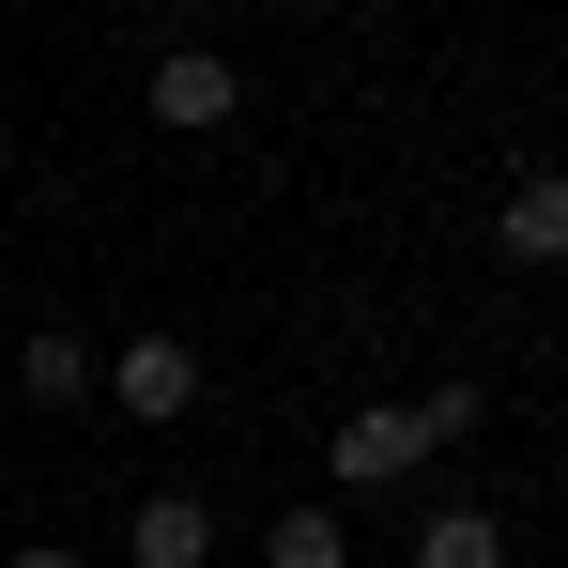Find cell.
<instances>
[{
	"label": "cell",
	"mask_w": 568,
	"mask_h": 568,
	"mask_svg": "<svg viewBox=\"0 0 568 568\" xmlns=\"http://www.w3.org/2000/svg\"><path fill=\"white\" fill-rule=\"evenodd\" d=\"M491 430V399L476 384H415V399H369V415H338L323 430V491H399V476H430L446 446Z\"/></svg>",
	"instance_id": "cell-1"
},
{
	"label": "cell",
	"mask_w": 568,
	"mask_h": 568,
	"mask_svg": "<svg viewBox=\"0 0 568 568\" xmlns=\"http://www.w3.org/2000/svg\"><path fill=\"white\" fill-rule=\"evenodd\" d=\"M231 108H246V62L231 47H154V123L170 139H215Z\"/></svg>",
	"instance_id": "cell-2"
},
{
	"label": "cell",
	"mask_w": 568,
	"mask_h": 568,
	"mask_svg": "<svg viewBox=\"0 0 568 568\" xmlns=\"http://www.w3.org/2000/svg\"><path fill=\"white\" fill-rule=\"evenodd\" d=\"M16 399H31V415H93V399H108V354L78 338V323H31V338H16Z\"/></svg>",
	"instance_id": "cell-3"
},
{
	"label": "cell",
	"mask_w": 568,
	"mask_h": 568,
	"mask_svg": "<svg viewBox=\"0 0 568 568\" xmlns=\"http://www.w3.org/2000/svg\"><path fill=\"white\" fill-rule=\"evenodd\" d=\"M108 399H123L139 430H170V415H200V354L185 338H123V354H108Z\"/></svg>",
	"instance_id": "cell-4"
},
{
	"label": "cell",
	"mask_w": 568,
	"mask_h": 568,
	"mask_svg": "<svg viewBox=\"0 0 568 568\" xmlns=\"http://www.w3.org/2000/svg\"><path fill=\"white\" fill-rule=\"evenodd\" d=\"M215 538H231V523H215L200 491H139V507H123V568H215Z\"/></svg>",
	"instance_id": "cell-5"
},
{
	"label": "cell",
	"mask_w": 568,
	"mask_h": 568,
	"mask_svg": "<svg viewBox=\"0 0 568 568\" xmlns=\"http://www.w3.org/2000/svg\"><path fill=\"white\" fill-rule=\"evenodd\" d=\"M491 246H507L523 277H554V262H568V170H523L507 215H491Z\"/></svg>",
	"instance_id": "cell-6"
},
{
	"label": "cell",
	"mask_w": 568,
	"mask_h": 568,
	"mask_svg": "<svg viewBox=\"0 0 568 568\" xmlns=\"http://www.w3.org/2000/svg\"><path fill=\"white\" fill-rule=\"evenodd\" d=\"M262 568H354V523H338V491H307L262 523Z\"/></svg>",
	"instance_id": "cell-7"
},
{
	"label": "cell",
	"mask_w": 568,
	"mask_h": 568,
	"mask_svg": "<svg viewBox=\"0 0 568 568\" xmlns=\"http://www.w3.org/2000/svg\"><path fill=\"white\" fill-rule=\"evenodd\" d=\"M415 568H507V523L491 507H430L415 523Z\"/></svg>",
	"instance_id": "cell-8"
},
{
	"label": "cell",
	"mask_w": 568,
	"mask_h": 568,
	"mask_svg": "<svg viewBox=\"0 0 568 568\" xmlns=\"http://www.w3.org/2000/svg\"><path fill=\"white\" fill-rule=\"evenodd\" d=\"M0 568H78V538H16V554H0Z\"/></svg>",
	"instance_id": "cell-9"
},
{
	"label": "cell",
	"mask_w": 568,
	"mask_h": 568,
	"mask_svg": "<svg viewBox=\"0 0 568 568\" xmlns=\"http://www.w3.org/2000/svg\"><path fill=\"white\" fill-rule=\"evenodd\" d=\"M262 16H323V0H262Z\"/></svg>",
	"instance_id": "cell-10"
}]
</instances>
